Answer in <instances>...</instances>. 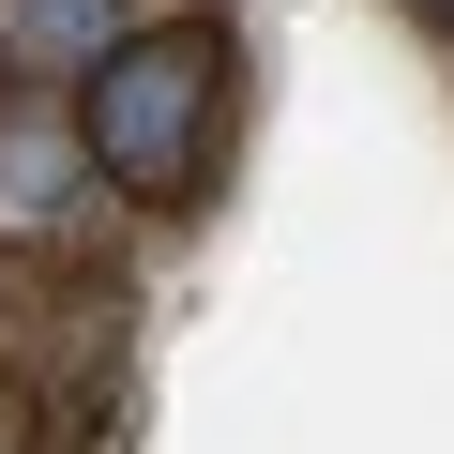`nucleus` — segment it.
<instances>
[{"instance_id": "nucleus-4", "label": "nucleus", "mask_w": 454, "mask_h": 454, "mask_svg": "<svg viewBox=\"0 0 454 454\" xmlns=\"http://www.w3.org/2000/svg\"><path fill=\"white\" fill-rule=\"evenodd\" d=\"M424 16H454V0H424Z\"/></svg>"}, {"instance_id": "nucleus-3", "label": "nucleus", "mask_w": 454, "mask_h": 454, "mask_svg": "<svg viewBox=\"0 0 454 454\" xmlns=\"http://www.w3.org/2000/svg\"><path fill=\"white\" fill-rule=\"evenodd\" d=\"M76 197H91V152L61 121H0V227H16V243H46Z\"/></svg>"}, {"instance_id": "nucleus-1", "label": "nucleus", "mask_w": 454, "mask_h": 454, "mask_svg": "<svg viewBox=\"0 0 454 454\" xmlns=\"http://www.w3.org/2000/svg\"><path fill=\"white\" fill-rule=\"evenodd\" d=\"M212 121H227V31L212 16H167L137 31L91 91H76V152L106 197H182L212 167Z\"/></svg>"}, {"instance_id": "nucleus-2", "label": "nucleus", "mask_w": 454, "mask_h": 454, "mask_svg": "<svg viewBox=\"0 0 454 454\" xmlns=\"http://www.w3.org/2000/svg\"><path fill=\"white\" fill-rule=\"evenodd\" d=\"M137 46V16H121V0H0V61H16V76H106Z\"/></svg>"}]
</instances>
